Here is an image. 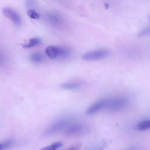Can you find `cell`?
Instances as JSON below:
<instances>
[{
    "instance_id": "6da1fadb",
    "label": "cell",
    "mask_w": 150,
    "mask_h": 150,
    "mask_svg": "<svg viewBox=\"0 0 150 150\" xmlns=\"http://www.w3.org/2000/svg\"><path fill=\"white\" fill-rule=\"evenodd\" d=\"M130 100L125 96H117L106 98L105 109L115 111L124 108L128 105Z\"/></svg>"
},
{
    "instance_id": "7a4b0ae2",
    "label": "cell",
    "mask_w": 150,
    "mask_h": 150,
    "mask_svg": "<svg viewBox=\"0 0 150 150\" xmlns=\"http://www.w3.org/2000/svg\"><path fill=\"white\" fill-rule=\"evenodd\" d=\"M45 53L51 59H66L70 56L71 50L67 47L49 46L46 47Z\"/></svg>"
},
{
    "instance_id": "3957f363",
    "label": "cell",
    "mask_w": 150,
    "mask_h": 150,
    "mask_svg": "<svg viewBox=\"0 0 150 150\" xmlns=\"http://www.w3.org/2000/svg\"><path fill=\"white\" fill-rule=\"evenodd\" d=\"M72 124V119L70 118L64 117L61 118L52 125H50L45 131V135H52L56 134L63 129H66L70 125Z\"/></svg>"
},
{
    "instance_id": "277c9868",
    "label": "cell",
    "mask_w": 150,
    "mask_h": 150,
    "mask_svg": "<svg viewBox=\"0 0 150 150\" xmlns=\"http://www.w3.org/2000/svg\"><path fill=\"white\" fill-rule=\"evenodd\" d=\"M110 54V52L105 49H100L91 50L84 53L82 55L83 59L88 61H93L103 59L108 57Z\"/></svg>"
},
{
    "instance_id": "5b68a950",
    "label": "cell",
    "mask_w": 150,
    "mask_h": 150,
    "mask_svg": "<svg viewBox=\"0 0 150 150\" xmlns=\"http://www.w3.org/2000/svg\"><path fill=\"white\" fill-rule=\"evenodd\" d=\"M3 14L9 18L16 26H19L21 25L22 19L19 13L13 9L9 7H5L2 9Z\"/></svg>"
},
{
    "instance_id": "8992f818",
    "label": "cell",
    "mask_w": 150,
    "mask_h": 150,
    "mask_svg": "<svg viewBox=\"0 0 150 150\" xmlns=\"http://www.w3.org/2000/svg\"><path fill=\"white\" fill-rule=\"evenodd\" d=\"M106 104V98L100 99L91 104L87 110L86 114L92 115L97 113L103 109H105Z\"/></svg>"
},
{
    "instance_id": "52a82bcc",
    "label": "cell",
    "mask_w": 150,
    "mask_h": 150,
    "mask_svg": "<svg viewBox=\"0 0 150 150\" xmlns=\"http://www.w3.org/2000/svg\"><path fill=\"white\" fill-rule=\"evenodd\" d=\"M86 129L85 125L81 123H74L70 125L65 130L66 135H71L83 132Z\"/></svg>"
},
{
    "instance_id": "ba28073f",
    "label": "cell",
    "mask_w": 150,
    "mask_h": 150,
    "mask_svg": "<svg viewBox=\"0 0 150 150\" xmlns=\"http://www.w3.org/2000/svg\"><path fill=\"white\" fill-rule=\"evenodd\" d=\"M46 21L54 26H60L63 23V18L57 13L54 12H49L46 14Z\"/></svg>"
},
{
    "instance_id": "9c48e42d",
    "label": "cell",
    "mask_w": 150,
    "mask_h": 150,
    "mask_svg": "<svg viewBox=\"0 0 150 150\" xmlns=\"http://www.w3.org/2000/svg\"><path fill=\"white\" fill-rule=\"evenodd\" d=\"M83 83L80 81H71L63 83L60 85V87L64 90H77L81 88Z\"/></svg>"
},
{
    "instance_id": "30bf717a",
    "label": "cell",
    "mask_w": 150,
    "mask_h": 150,
    "mask_svg": "<svg viewBox=\"0 0 150 150\" xmlns=\"http://www.w3.org/2000/svg\"><path fill=\"white\" fill-rule=\"evenodd\" d=\"M136 129L138 131H145L150 129V119L140 121L136 125Z\"/></svg>"
},
{
    "instance_id": "8fae6325",
    "label": "cell",
    "mask_w": 150,
    "mask_h": 150,
    "mask_svg": "<svg viewBox=\"0 0 150 150\" xmlns=\"http://www.w3.org/2000/svg\"><path fill=\"white\" fill-rule=\"evenodd\" d=\"M30 59L35 63H40L43 61L44 57L41 53L35 52L30 55Z\"/></svg>"
},
{
    "instance_id": "7c38bea8",
    "label": "cell",
    "mask_w": 150,
    "mask_h": 150,
    "mask_svg": "<svg viewBox=\"0 0 150 150\" xmlns=\"http://www.w3.org/2000/svg\"><path fill=\"white\" fill-rule=\"evenodd\" d=\"M41 43V40L38 38H34L29 39L28 43L25 44L23 47L26 48H30L33 46H36Z\"/></svg>"
},
{
    "instance_id": "4fadbf2b",
    "label": "cell",
    "mask_w": 150,
    "mask_h": 150,
    "mask_svg": "<svg viewBox=\"0 0 150 150\" xmlns=\"http://www.w3.org/2000/svg\"><path fill=\"white\" fill-rule=\"evenodd\" d=\"M62 145H63V144L61 142H56L53 143L50 145L42 148L39 150H56L57 148L61 147Z\"/></svg>"
},
{
    "instance_id": "5bb4252c",
    "label": "cell",
    "mask_w": 150,
    "mask_h": 150,
    "mask_svg": "<svg viewBox=\"0 0 150 150\" xmlns=\"http://www.w3.org/2000/svg\"><path fill=\"white\" fill-rule=\"evenodd\" d=\"M149 35H150V26H148L143 28L142 30H141L138 32V36L139 37L146 36Z\"/></svg>"
},
{
    "instance_id": "9a60e30c",
    "label": "cell",
    "mask_w": 150,
    "mask_h": 150,
    "mask_svg": "<svg viewBox=\"0 0 150 150\" xmlns=\"http://www.w3.org/2000/svg\"><path fill=\"white\" fill-rule=\"evenodd\" d=\"M27 13L30 18L33 19H38L40 18L39 14L35 9H29L27 12Z\"/></svg>"
},
{
    "instance_id": "2e32d148",
    "label": "cell",
    "mask_w": 150,
    "mask_h": 150,
    "mask_svg": "<svg viewBox=\"0 0 150 150\" xmlns=\"http://www.w3.org/2000/svg\"><path fill=\"white\" fill-rule=\"evenodd\" d=\"M13 143L12 140H8L5 142L0 143V150H5L8 148Z\"/></svg>"
},
{
    "instance_id": "e0dca14e",
    "label": "cell",
    "mask_w": 150,
    "mask_h": 150,
    "mask_svg": "<svg viewBox=\"0 0 150 150\" xmlns=\"http://www.w3.org/2000/svg\"><path fill=\"white\" fill-rule=\"evenodd\" d=\"M6 63V58L5 54L0 51V66H4Z\"/></svg>"
},
{
    "instance_id": "ac0fdd59",
    "label": "cell",
    "mask_w": 150,
    "mask_h": 150,
    "mask_svg": "<svg viewBox=\"0 0 150 150\" xmlns=\"http://www.w3.org/2000/svg\"><path fill=\"white\" fill-rule=\"evenodd\" d=\"M26 7L29 9H34L33 8L36 6V2L34 1H28L26 2Z\"/></svg>"
},
{
    "instance_id": "d6986e66",
    "label": "cell",
    "mask_w": 150,
    "mask_h": 150,
    "mask_svg": "<svg viewBox=\"0 0 150 150\" xmlns=\"http://www.w3.org/2000/svg\"><path fill=\"white\" fill-rule=\"evenodd\" d=\"M128 150H138V149L136 147H132V148H129Z\"/></svg>"
},
{
    "instance_id": "ffe728a7",
    "label": "cell",
    "mask_w": 150,
    "mask_h": 150,
    "mask_svg": "<svg viewBox=\"0 0 150 150\" xmlns=\"http://www.w3.org/2000/svg\"><path fill=\"white\" fill-rule=\"evenodd\" d=\"M69 150H77V148H71V149H69Z\"/></svg>"
},
{
    "instance_id": "44dd1931",
    "label": "cell",
    "mask_w": 150,
    "mask_h": 150,
    "mask_svg": "<svg viewBox=\"0 0 150 150\" xmlns=\"http://www.w3.org/2000/svg\"><path fill=\"white\" fill-rule=\"evenodd\" d=\"M149 19H150V15H149Z\"/></svg>"
}]
</instances>
